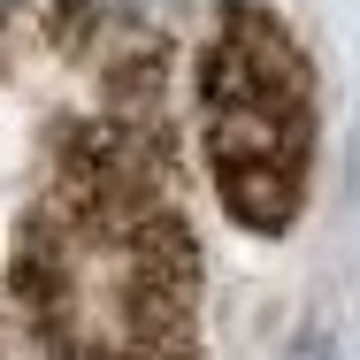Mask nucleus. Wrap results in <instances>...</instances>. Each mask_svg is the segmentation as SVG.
Segmentation results:
<instances>
[{
	"mask_svg": "<svg viewBox=\"0 0 360 360\" xmlns=\"http://www.w3.org/2000/svg\"><path fill=\"white\" fill-rule=\"evenodd\" d=\"M8 291L39 360H207V261L153 70L54 123L15 207Z\"/></svg>",
	"mask_w": 360,
	"mask_h": 360,
	"instance_id": "obj_1",
	"label": "nucleus"
},
{
	"mask_svg": "<svg viewBox=\"0 0 360 360\" xmlns=\"http://www.w3.org/2000/svg\"><path fill=\"white\" fill-rule=\"evenodd\" d=\"M200 146L222 215L284 238L314 176V62L269 0H215L200 39Z\"/></svg>",
	"mask_w": 360,
	"mask_h": 360,
	"instance_id": "obj_2",
	"label": "nucleus"
},
{
	"mask_svg": "<svg viewBox=\"0 0 360 360\" xmlns=\"http://www.w3.org/2000/svg\"><path fill=\"white\" fill-rule=\"evenodd\" d=\"M62 15L84 23V39H108V31H146L169 15V0H62Z\"/></svg>",
	"mask_w": 360,
	"mask_h": 360,
	"instance_id": "obj_3",
	"label": "nucleus"
}]
</instances>
